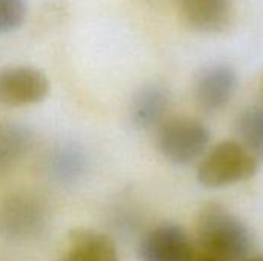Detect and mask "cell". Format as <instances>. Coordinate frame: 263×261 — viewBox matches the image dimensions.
<instances>
[{
  "instance_id": "6da1fadb",
  "label": "cell",
  "mask_w": 263,
  "mask_h": 261,
  "mask_svg": "<svg viewBox=\"0 0 263 261\" xmlns=\"http://www.w3.org/2000/svg\"><path fill=\"white\" fill-rule=\"evenodd\" d=\"M196 232L206 255L222 261L248 258L254 243L250 228L219 203H210L200 209Z\"/></svg>"
},
{
  "instance_id": "7a4b0ae2",
  "label": "cell",
  "mask_w": 263,
  "mask_h": 261,
  "mask_svg": "<svg viewBox=\"0 0 263 261\" xmlns=\"http://www.w3.org/2000/svg\"><path fill=\"white\" fill-rule=\"evenodd\" d=\"M259 158L239 140H223L210 146L197 162V182L208 189L233 186L253 178Z\"/></svg>"
},
{
  "instance_id": "3957f363",
  "label": "cell",
  "mask_w": 263,
  "mask_h": 261,
  "mask_svg": "<svg viewBox=\"0 0 263 261\" xmlns=\"http://www.w3.org/2000/svg\"><path fill=\"white\" fill-rule=\"evenodd\" d=\"M208 126L188 115L166 117L156 128V148L165 160L177 166L197 163L210 148Z\"/></svg>"
},
{
  "instance_id": "277c9868",
  "label": "cell",
  "mask_w": 263,
  "mask_h": 261,
  "mask_svg": "<svg viewBox=\"0 0 263 261\" xmlns=\"http://www.w3.org/2000/svg\"><path fill=\"white\" fill-rule=\"evenodd\" d=\"M48 220L45 205L28 192L0 198V234L9 240H29L43 231Z\"/></svg>"
},
{
  "instance_id": "5b68a950",
  "label": "cell",
  "mask_w": 263,
  "mask_h": 261,
  "mask_svg": "<svg viewBox=\"0 0 263 261\" xmlns=\"http://www.w3.org/2000/svg\"><path fill=\"white\" fill-rule=\"evenodd\" d=\"M237 86L239 77L230 63L214 62L205 65L194 78L193 95L196 106L205 114H217L231 103Z\"/></svg>"
},
{
  "instance_id": "8992f818",
  "label": "cell",
  "mask_w": 263,
  "mask_h": 261,
  "mask_svg": "<svg viewBox=\"0 0 263 261\" xmlns=\"http://www.w3.org/2000/svg\"><path fill=\"white\" fill-rule=\"evenodd\" d=\"M49 94L46 74L28 65L0 68V105L23 108L42 103Z\"/></svg>"
},
{
  "instance_id": "52a82bcc",
  "label": "cell",
  "mask_w": 263,
  "mask_h": 261,
  "mask_svg": "<svg viewBox=\"0 0 263 261\" xmlns=\"http://www.w3.org/2000/svg\"><path fill=\"white\" fill-rule=\"evenodd\" d=\"M142 261H194V245L188 232L176 223L153 228L140 243Z\"/></svg>"
},
{
  "instance_id": "ba28073f",
  "label": "cell",
  "mask_w": 263,
  "mask_h": 261,
  "mask_svg": "<svg viewBox=\"0 0 263 261\" xmlns=\"http://www.w3.org/2000/svg\"><path fill=\"white\" fill-rule=\"evenodd\" d=\"M176 5L185 25L203 34L228 29L234 15L233 0H176Z\"/></svg>"
},
{
  "instance_id": "9c48e42d",
  "label": "cell",
  "mask_w": 263,
  "mask_h": 261,
  "mask_svg": "<svg viewBox=\"0 0 263 261\" xmlns=\"http://www.w3.org/2000/svg\"><path fill=\"white\" fill-rule=\"evenodd\" d=\"M171 109L170 89L157 82L139 88L131 100V120L139 129H156Z\"/></svg>"
},
{
  "instance_id": "30bf717a",
  "label": "cell",
  "mask_w": 263,
  "mask_h": 261,
  "mask_svg": "<svg viewBox=\"0 0 263 261\" xmlns=\"http://www.w3.org/2000/svg\"><path fill=\"white\" fill-rule=\"evenodd\" d=\"M62 261H119V252L106 234L76 229L68 237Z\"/></svg>"
},
{
  "instance_id": "8fae6325",
  "label": "cell",
  "mask_w": 263,
  "mask_h": 261,
  "mask_svg": "<svg viewBox=\"0 0 263 261\" xmlns=\"http://www.w3.org/2000/svg\"><path fill=\"white\" fill-rule=\"evenodd\" d=\"M32 132L28 126L0 120V177L9 174L28 154L32 145Z\"/></svg>"
},
{
  "instance_id": "7c38bea8",
  "label": "cell",
  "mask_w": 263,
  "mask_h": 261,
  "mask_svg": "<svg viewBox=\"0 0 263 261\" xmlns=\"http://www.w3.org/2000/svg\"><path fill=\"white\" fill-rule=\"evenodd\" d=\"M88 166V157L82 148L66 143L57 146L46 160V168L51 177L57 182L71 183L83 175Z\"/></svg>"
},
{
  "instance_id": "4fadbf2b",
  "label": "cell",
  "mask_w": 263,
  "mask_h": 261,
  "mask_svg": "<svg viewBox=\"0 0 263 261\" xmlns=\"http://www.w3.org/2000/svg\"><path fill=\"white\" fill-rule=\"evenodd\" d=\"M236 135L259 160L263 158V105H250L237 115Z\"/></svg>"
},
{
  "instance_id": "5bb4252c",
  "label": "cell",
  "mask_w": 263,
  "mask_h": 261,
  "mask_svg": "<svg viewBox=\"0 0 263 261\" xmlns=\"http://www.w3.org/2000/svg\"><path fill=\"white\" fill-rule=\"evenodd\" d=\"M26 0H0V35L20 29L26 20Z\"/></svg>"
},
{
  "instance_id": "9a60e30c",
  "label": "cell",
  "mask_w": 263,
  "mask_h": 261,
  "mask_svg": "<svg viewBox=\"0 0 263 261\" xmlns=\"http://www.w3.org/2000/svg\"><path fill=\"white\" fill-rule=\"evenodd\" d=\"M194 261H222V260H217V258H214V257L205 255V257H202V258H196Z\"/></svg>"
},
{
  "instance_id": "2e32d148",
  "label": "cell",
  "mask_w": 263,
  "mask_h": 261,
  "mask_svg": "<svg viewBox=\"0 0 263 261\" xmlns=\"http://www.w3.org/2000/svg\"><path fill=\"white\" fill-rule=\"evenodd\" d=\"M242 261H263V257H254V258H245Z\"/></svg>"
}]
</instances>
